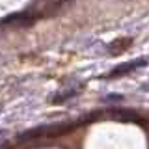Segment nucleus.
I'll return each instance as SVG.
<instances>
[{
    "mask_svg": "<svg viewBox=\"0 0 149 149\" xmlns=\"http://www.w3.org/2000/svg\"><path fill=\"white\" fill-rule=\"evenodd\" d=\"M77 93H74V90H67V91H62L60 95L54 97V102H62V101H67L69 97H74Z\"/></svg>",
    "mask_w": 149,
    "mask_h": 149,
    "instance_id": "obj_3",
    "label": "nucleus"
},
{
    "mask_svg": "<svg viewBox=\"0 0 149 149\" xmlns=\"http://www.w3.org/2000/svg\"><path fill=\"white\" fill-rule=\"evenodd\" d=\"M142 65H146V60H132V62H129V63H123V65H118V67H114L112 71L106 74V78H119V77H123V74H129L130 71H134L136 67H142Z\"/></svg>",
    "mask_w": 149,
    "mask_h": 149,
    "instance_id": "obj_1",
    "label": "nucleus"
},
{
    "mask_svg": "<svg viewBox=\"0 0 149 149\" xmlns=\"http://www.w3.org/2000/svg\"><path fill=\"white\" fill-rule=\"evenodd\" d=\"M112 116L118 119H130V121H136L138 116L134 114V112H127V110H114L112 112Z\"/></svg>",
    "mask_w": 149,
    "mask_h": 149,
    "instance_id": "obj_2",
    "label": "nucleus"
}]
</instances>
